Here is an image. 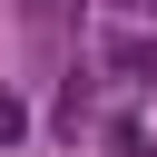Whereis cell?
Wrapping results in <instances>:
<instances>
[{
	"mask_svg": "<svg viewBox=\"0 0 157 157\" xmlns=\"http://www.w3.org/2000/svg\"><path fill=\"white\" fill-rule=\"evenodd\" d=\"M20 128H29V108H20V98H10V88H0V147H10V137H20Z\"/></svg>",
	"mask_w": 157,
	"mask_h": 157,
	"instance_id": "cell-1",
	"label": "cell"
}]
</instances>
